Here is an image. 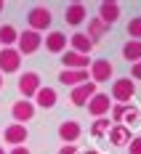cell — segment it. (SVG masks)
<instances>
[{"mask_svg": "<svg viewBox=\"0 0 141 154\" xmlns=\"http://www.w3.org/2000/svg\"><path fill=\"white\" fill-rule=\"evenodd\" d=\"M107 138H109L112 146H128L133 136H130V128H125V125H120V122H117V125H112V128H109Z\"/></svg>", "mask_w": 141, "mask_h": 154, "instance_id": "cell-14", "label": "cell"}, {"mask_svg": "<svg viewBox=\"0 0 141 154\" xmlns=\"http://www.w3.org/2000/svg\"><path fill=\"white\" fill-rule=\"evenodd\" d=\"M45 51H51V53H64L67 51V35L59 29L48 32L45 35Z\"/></svg>", "mask_w": 141, "mask_h": 154, "instance_id": "cell-18", "label": "cell"}, {"mask_svg": "<svg viewBox=\"0 0 141 154\" xmlns=\"http://www.w3.org/2000/svg\"><path fill=\"white\" fill-rule=\"evenodd\" d=\"M112 72H114V66H112V61H107V59H96V61H91V66H88V75H91V82H109Z\"/></svg>", "mask_w": 141, "mask_h": 154, "instance_id": "cell-4", "label": "cell"}, {"mask_svg": "<svg viewBox=\"0 0 141 154\" xmlns=\"http://www.w3.org/2000/svg\"><path fill=\"white\" fill-rule=\"evenodd\" d=\"M96 93H99V91H96V82L88 80V82H83V85H77V88H72V96H69V98H72L75 106H85Z\"/></svg>", "mask_w": 141, "mask_h": 154, "instance_id": "cell-8", "label": "cell"}, {"mask_svg": "<svg viewBox=\"0 0 141 154\" xmlns=\"http://www.w3.org/2000/svg\"><path fill=\"white\" fill-rule=\"evenodd\" d=\"M0 154H8V152H5V149H3V146H0Z\"/></svg>", "mask_w": 141, "mask_h": 154, "instance_id": "cell-34", "label": "cell"}, {"mask_svg": "<svg viewBox=\"0 0 141 154\" xmlns=\"http://www.w3.org/2000/svg\"><path fill=\"white\" fill-rule=\"evenodd\" d=\"M80 154H101V152H96V149H85V152H80Z\"/></svg>", "mask_w": 141, "mask_h": 154, "instance_id": "cell-31", "label": "cell"}, {"mask_svg": "<svg viewBox=\"0 0 141 154\" xmlns=\"http://www.w3.org/2000/svg\"><path fill=\"white\" fill-rule=\"evenodd\" d=\"M120 125H125V128H139V125H141V109L133 106V104H128L125 117H123V122H120Z\"/></svg>", "mask_w": 141, "mask_h": 154, "instance_id": "cell-23", "label": "cell"}, {"mask_svg": "<svg viewBox=\"0 0 141 154\" xmlns=\"http://www.w3.org/2000/svg\"><path fill=\"white\" fill-rule=\"evenodd\" d=\"M88 106V112L93 114L96 120L99 117H109V109H112V98H109V93H96L93 98L85 104Z\"/></svg>", "mask_w": 141, "mask_h": 154, "instance_id": "cell-7", "label": "cell"}, {"mask_svg": "<svg viewBox=\"0 0 141 154\" xmlns=\"http://www.w3.org/2000/svg\"><path fill=\"white\" fill-rule=\"evenodd\" d=\"M125 109H128V104H112V109H109V117H112V125L123 122V117H125Z\"/></svg>", "mask_w": 141, "mask_h": 154, "instance_id": "cell-26", "label": "cell"}, {"mask_svg": "<svg viewBox=\"0 0 141 154\" xmlns=\"http://www.w3.org/2000/svg\"><path fill=\"white\" fill-rule=\"evenodd\" d=\"M88 69H61L59 72V82L61 85H69V88H77L83 82H88Z\"/></svg>", "mask_w": 141, "mask_h": 154, "instance_id": "cell-9", "label": "cell"}, {"mask_svg": "<svg viewBox=\"0 0 141 154\" xmlns=\"http://www.w3.org/2000/svg\"><path fill=\"white\" fill-rule=\"evenodd\" d=\"M40 45H43V35H40V32H32V29L19 32L16 51H19L21 56H30V53H35V51H40Z\"/></svg>", "mask_w": 141, "mask_h": 154, "instance_id": "cell-3", "label": "cell"}, {"mask_svg": "<svg viewBox=\"0 0 141 154\" xmlns=\"http://www.w3.org/2000/svg\"><path fill=\"white\" fill-rule=\"evenodd\" d=\"M59 154H80V152H77V146H75V143H64L61 149H59Z\"/></svg>", "mask_w": 141, "mask_h": 154, "instance_id": "cell-28", "label": "cell"}, {"mask_svg": "<svg viewBox=\"0 0 141 154\" xmlns=\"http://www.w3.org/2000/svg\"><path fill=\"white\" fill-rule=\"evenodd\" d=\"M133 96H136V82L130 77H117L112 82V98H114V104H130Z\"/></svg>", "mask_w": 141, "mask_h": 154, "instance_id": "cell-1", "label": "cell"}, {"mask_svg": "<svg viewBox=\"0 0 141 154\" xmlns=\"http://www.w3.org/2000/svg\"><path fill=\"white\" fill-rule=\"evenodd\" d=\"M16 40H19V32H16V27H11V24H3V27H0V48H14Z\"/></svg>", "mask_w": 141, "mask_h": 154, "instance_id": "cell-22", "label": "cell"}, {"mask_svg": "<svg viewBox=\"0 0 141 154\" xmlns=\"http://www.w3.org/2000/svg\"><path fill=\"white\" fill-rule=\"evenodd\" d=\"M11 117H14L19 125H24L27 120H32V117H35V104H32V101H27V98L16 101L14 106H11Z\"/></svg>", "mask_w": 141, "mask_h": 154, "instance_id": "cell-12", "label": "cell"}, {"mask_svg": "<svg viewBox=\"0 0 141 154\" xmlns=\"http://www.w3.org/2000/svg\"><path fill=\"white\" fill-rule=\"evenodd\" d=\"M128 35H130V40H141V16H133L130 21H128Z\"/></svg>", "mask_w": 141, "mask_h": 154, "instance_id": "cell-25", "label": "cell"}, {"mask_svg": "<svg viewBox=\"0 0 141 154\" xmlns=\"http://www.w3.org/2000/svg\"><path fill=\"white\" fill-rule=\"evenodd\" d=\"M61 64H64V69H88L91 66V56H80L75 51H64Z\"/></svg>", "mask_w": 141, "mask_h": 154, "instance_id": "cell-16", "label": "cell"}, {"mask_svg": "<svg viewBox=\"0 0 141 154\" xmlns=\"http://www.w3.org/2000/svg\"><path fill=\"white\" fill-rule=\"evenodd\" d=\"M69 51H75V53H80V56H91V51H93V40L85 35V32H75V35H69Z\"/></svg>", "mask_w": 141, "mask_h": 154, "instance_id": "cell-10", "label": "cell"}, {"mask_svg": "<svg viewBox=\"0 0 141 154\" xmlns=\"http://www.w3.org/2000/svg\"><path fill=\"white\" fill-rule=\"evenodd\" d=\"M109 128H112L109 117H99V120H93V125H91V136H93V138H104V136L109 133Z\"/></svg>", "mask_w": 141, "mask_h": 154, "instance_id": "cell-24", "label": "cell"}, {"mask_svg": "<svg viewBox=\"0 0 141 154\" xmlns=\"http://www.w3.org/2000/svg\"><path fill=\"white\" fill-rule=\"evenodd\" d=\"M19 66H21V53L16 48H0V75L19 72Z\"/></svg>", "mask_w": 141, "mask_h": 154, "instance_id": "cell-5", "label": "cell"}, {"mask_svg": "<svg viewBox=\"0 0 141 154\" xmlns=\"http://www.w3.org/2000/svg\"><path fill=\"white\" fill-rule=\"evenodd\" d=\"M80 133H83V128H80V122H75V120H67V122L59 125V138H61L64 143H75V141L80 138Z\"/></svg>", "mask_w": 141, "mask_h": 154, "instance_id": "cell-17", "label": "cell"}, {"mask_svg": "<svg viewBox=\"0 0 141 154\" xmlns=\"http://www.w3.org/2000/svg\"><path fill=\"white\" fill-rule=\"evenodd\" d=\"M128 154H141V136L130 138V143H128Z\"/></svg>", "mask_w": 141, "mask_h": 154, "instance_id": "cell-27", "label": "cell"}, {"mask_svg": "<svg viewBox=\"0 0 141 154\" xmlns=\"http://www.w3.org/2000/svg\"><path fill=\"white\" fill-rule=\"evenodd\" d=\"M3 138L8 141L11 146H24V141L30 138V133H27V125H19V122L8 125V128L3 130Z\"/></svg>", "mask_w": 141, "mask_h": 154, "instance_id": "cell-11", "label": "cell"}, {"mask_svg": "<svg viewBox=\"0 0 141 154\" xmlns=\"http://www.w3.org/2000/svg\"><path fill=\"white\" fill-rule=\"evenodd\" d=\"M130 80H133V82H136V80H141V61L133 64V69H130Z\"/></svg>", "mask_w": 141, "mask_h": 154, "instance_id": "cell-29", "label": "cell"}, {"mask_svg": "<svg viewBox=\"0 0 141 154\" xmlns=\"http://www.w3.org/2000/svg\"><path fill=\"white\" fill-rule=\"evenodd\" d=\"M123 59L130 64H139L141 61V40H128L123 45Z\"/></svg>", "mask_w": 141, "mask_h": 154, "instance_id": "cell-21", "label": "cell"}, {"mask_svg": "<svg viewBox=\"0 0 141 154\" xmlns=\"http://www.w3.org/2000/svg\"><path fill=\"white\" fill-rule=\"evenodd\" d=\"M99 19H101L107 27H112V24L120 19V5H117L114 0H104V3L99 5Z\"/></svg>", "mask_w": 141, "mask_h": 154, "instance_id": "cell-15", "label": "cell"}, {"mask_svg": "<svg viewBox=\"0 0 141 154\" xmlns=\"http://www.w3.org/2000/svg\"><path fill=\"white\" fill-rule=\"evenodd\" d=\"M51 21H53V16H51V11H48L45 5H35L30 14H27V29L32 32H45L48 27H51Z\"/></svg>", "mask_w": 141, "mask_h": 154, "instance_id": "cell-2", "label": "cell"}, {"mask_svg": "<svg viewBox=\"0 0 141 154\" xmlns=\"http://www.w3.org/2000/svg\"><path fill=\"white\" fill-rule=\"evenodd\" d=\"M0 91H3V75H0Z\"/></svg>", "mask_w": 141, "mask_h": 154, "instance_id": "cell-33", "label": "cell"}, {"mask_svg": "<svg viewBox=\"0 0 141 154\" xmlns=\"http://www.w3.org/2000/svg\"><path fill=\"white\" fill-rule=\"evenodd\" d=\"M85 19H88V11H85L83 3H69V5H67V11H64V21H67L69 27H80Z\"/></svg>", "mask_w": 141, "mask_h": 154, "instance_id": "cell-13", "label": "cell"}, {"mask_svg": "<svg viewBox=\"0 0 141 154\" xmlns=\"http://www.w3.org/2000/svg\"><path fill=\"white\" fill-rule=\"evenodd\" d=\"M3 8H5V5H3V0H0V14H3Z\"/></svg>", "mask_w": 141, "mask_h": 154, "instance_id": "cell-32", "label": "cell"}, {"mask_svg": "<svg viewBox=\"0 0 141 154\" xmlns=\"http://www.w3.org/2000/svg\"><path fill=\"white\" fill-rule=\"evenodd\" d=\"M8 154H30V149H27V146H14Z\"/></svg>", "mask_w": 141, "mask_h": 154, "instance_id": "cell-30", "label": "cell"}, {"mask_svg": "<svg viewBox=\"0 0 141 154\" xmlns=\"http://www.w3.org/2000/svg\"><path fill=\"white\" fill-rule=\"evenodd\" d=\"M56 98H59V96H56V91H53V88H48V85H43L40 91L35 93L37 106H43V109H53V106H56Z\"/></svg>", "mask_w": 141, "mask_h": 154, "instance_id": "cell-19", "label": "cell"}, {"mask_svg": "<svg viewBox=\"0 0 141 154\" xmlns=\"http://www.w3.org/2000/svg\"><path fill=\"white\" fill-rule=\"evenodd\" d=\"M43 85H40V75L37 72H24V75L19 77V93L30 101V98H35V93L40 91Z\"/></svg>", "mask_w": 141, "mask_h": 154, "instance_id": "cell-6", "label": "cell"}, {"mask_svg": "<svg viewBox=\"0 0 141 154\" xmlns=\"http://www.w3.org/2000/svg\"><path fill=\"white\" fill-rule=\"evenodd\" d=\"M85 35H88V37L96 43V40H101L104 35H109V27H107V24H104L99 16H96V19H88V32H85Z\"/></svg>", "mask_w": 141, "mask_h": 154, "instance_id": "cell-20", "label": "cell"}]
</instances>
